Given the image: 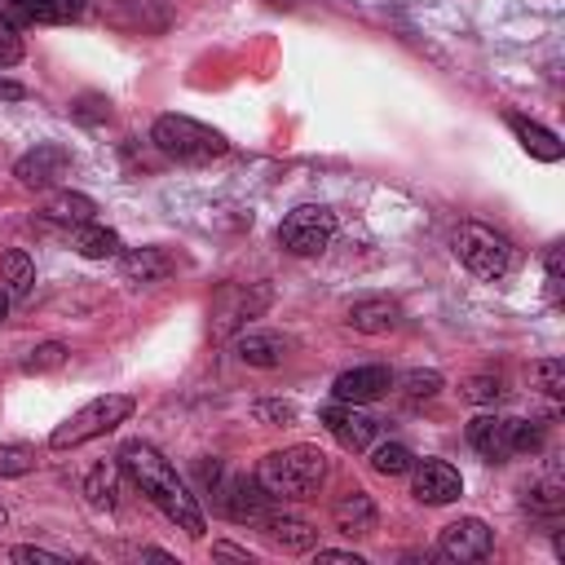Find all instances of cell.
Listing matches in <instances>:
<instances>
[{
	"label": "cell",
	"instance_id": "484cf974",
	"mask_svg": "<svg viewBox=\"0 0 565 565\" xmlns=\"http://www.w3.org/2000/svg\"><path fill=\"white\" fill-rule=\"evenodd\" d=\"M62 363H66V344L62 340H45V344H36L27 359H23V372L40 376V372H58Z\"/></svg>",
	"mask_w": 565,
	"mask_h": 565
},
{
	"label": "cell",
	"instance_id": "f35d334b",
	"mask_svg": "<svg viewBox=\"0 0 565 565\" xmlns=\"http://www.w3.org/2000/svg\"><path fill=\"white\" fill-rule=\"evenodd\" d=\"M0 530H5V508H0Z\"/></svg>",
	"mask_w": 565,
	"mask_h": 565
},
{
	"label": "cell",
	"instance_id": "9c48e42d",
	"mask_svg": "<svg viewBox=\"0 0 565 565\" xmlns=\"http://www.w3.org/2000/svg\"><path fill=\"white\" fill-rule=\"evenodd\" d=\"M411 468H415L411 490H415L419 504H434L438 508V504H455L460 494H464V477L447 460H424V464H411Z\"/></svg>",
	"mask_w": 565,
	"mask_h": 565
},
{
	"label": "cell",
	"instance_id": "e0dca14e",
	"mask_svg": "<svg viewBox=\"0 0 565 565\" xmlns=\"http://www.w3.org/2000/svg\"><path fill=\"white\" fill-rule=\"evenodd\" d=\"M80 0H5V14L18 23H71L80 18Z\"/></svg>",
	"mask_w": 565,
	"mask_h": 565
},
{
	"label": "cell",
	"instance_id": "4dcf8cb0",
	"mask_svg": "<svg viewBox=\"0 0 565 565\" xmlns=\"http://www.w3.org/2000/svg\"><path fill=\"white\" fill-rule=\"evenodd\" d=\"M464 398H468V402H500V398H504V380H500V376H473V380L464 385Z\"/></svg>",
	"mask_w": 565,
	"mask_h": 565
},
{
	"label": "cell",
	"instance_id": "ffe728a7",
	"mask_svg": "<svg viewBox=\"0 0 565 565\" xmlns=\"http://www.w3.org/2000/svg\"><path fill=\"white\" fill-rule=\"evenodd\" d=\"M173 269H177V261L168 252H160V248H137V252L124 256V274L133 282H164Z\"/></svg>",
	"mask_w": 565,
	"mask_h": 565
},
{
	"label": "cell",
	"instance_id": "4316f807",
	"mask_svg": "<svg viewBox=\"0 0 565 565\" xmlns=\"http://www.w3.org/2000/svg\"><path fill=\"white\" fill-rule=\"evenodd\" d=\"M442 385H447V380H442L438 372H406V376H402V393H406L411 402L438 398V393H442Z\"/></svg>",
	"mask_w": 565,
	"mask_h": 565
},
{
	"label": "cell",
	"instance_id": "9a60e30c",
	"mask_svg": "<svg viewBox=\"0 0 565 565\" xmlns=\"http://www.w3.org/2000/svg\"><path fill=\"white\" fill-rule=\"evenodd\" d=\"M288 340H282L278 331H243L235 340V353L248 363V367H282V359H288Z\"/></svg>",
	"mask_w": 565,
	"mask_h": 565
},
{
	"label": "cell",
	"instance_id": "7c38bea8",
	"mask_svg": "<svg viewBox=\"0 0 565 565\" xmlns=\"http://www.w3.org/2000/svg\"><path fill=\"white\" fill-rule=\"evenodd\" d=\"M389 389H393V372L389 367H353V372H340L336 385H331L336 402H359V406L385 398Z\"/></svg>",
	"mask_w": 565,
	"mask_h": 565
},
{
	"label": "cell",
	"instance_id": "8fae6325",
	"mask_svg": "<svg viewBox=\"0 0 565 565\" xmlns=\"http://www.w3.org/2000/svg\"><path fill=\"white\" fill-rule=\"evenodd\" d=\"M217 500H222L226 517H235V522H265L269 517V494L261 490V481L230 477L226 486H217Z\"/></svg>",
	"mask_w": 565,
	"mask_h": 565
},
{
	"label": "cell",
	"instance_id": "d6a6232c",
	"mask_svg": "<svg viewBox=\"0 0 565 565\" xmlns=\"http://www.w3.org/2000/svg\"><path fill=\"white\" fill-rule=\"evenodd\" d=\"M10 561H23V565H66V556H58L49 548H32V543L10 548Z\"/></svg>",
	"mask_w": 565,
	"mask_h": 565
},
{
	"label": "cell",
	"instance_id": "6da1fadb",
	"mask_svg": "<svg viewBox=\"0 0 565 565\" xmlns=\"http://www.w3.org/2000/svg\"><path fill=\"white\" fill-rule=\"evenodd\" d=\"M120 468L137 481V490L147 494V500H151L168 522H177L186 535L203 539L208 522H203L199 500L186 490V481L177 477V468H173V464H168L151 442H128V447L120 451Z\"/></svg>",
	"mask_w": 565,
	"mask_h": 565
},
{
	"label": "cell",
	"instance_id": "d590c367",
	"mask_svg": "<svg viewBox=\"0 0 565 565\" xmlns=\"http://www.w3.org/2000/svg\"><path fill=\"white\" fill-rule=\"evenodd\" d=\"M212 556H230V561H252V556H248V548H235V543H217V548H212Z\"/></svg>",
	"mask_w": 565,
	"mask_h": 565
},
{
	"label": "cell",
	"instance_id": "3957f363",
	"mask_svg": "<svg viewBox=\"0 0 565 565\" xmlns=\"http://www.w3.org/2000/svg\"><path fill=\"white\" fill-rule=\"evenodd\" d=\"M151 141L164 155L181 160V164H208V160H222L230 151V141L217 128H208V124H199L190 115H160Z\"/></svg>",
	"mask_w": 565,
	"mask_h": 565
},
{
	"label": "cell",
	"instance_id": "cb8c5ba5",
	"mask_svg": "<svg viewBox=\"0 0 565 565\" xmlns=\"http://www.w3.org/2000/svg\"><path fill=\"white\" fill-rule=\"evenodd\" d=\"M411 464H415V455L402 442H385V447L372 451V468L380 477H402V473H411Z\"/></svg>",
	"mask_w": 565,
	"mask_h": 565
},
{
	"label": "cell",
	"instance_id": "83f0119b",
	"mask_svg": "<svg viewBox=\"0 0 565 565\" xmlns=\"http://www.w3.org/2000/svg\"><path fill=\"white\" fill-rule=\"evenodd\" d=\"M23 62V36L14 27V18L0 10V66H18Z\"/></svg>",
	"mask_w": 565,
	"mask_h": 565
},
{
	"label": "cell",
	"instance_id": "5bb4252c",
	"mask_svg": "<svg viewBox=\"0 0 565 565\" xmlns=\"http://www.w3.org/2000/svg\"><path fill=\"white\" fill-rule=\"evenodd\" d=\"M468 442H473L477 455L504 464L513 455V419H504V415H477V419H468Z\"/></svg>",
	"mask_w": 565,
	"mask_h": 565
},
{
	"label": "cell",
	"instance_id": "2e32d148",
	"mask_svg": "<svg viewBox=\"0 0 565 565\" xmlns=\"http://www.w3.org/2000/svg\"><path fill=\"white\" fill-rule=\"evenodd\" d=\"M40 217H45L49 226H66V230H76V226H89V222L98 217V203H93L89 194H76V190H58V194L45 203Z\"/></svg>",
	"mask_w": 565,
	"mask_h": 565
},
{
	"label": "cell",
	"instance_id": "4fadbf2b",
	"mask_svg": "<svg viewBox=\"0 0 565 565\" xmlns=\"http://www.w3.org/2000/svg\"><path fill=\"white\" fill-rule=\"evenodd\" d=\"M331 522H336V530H340V535H349V539H363V535H372V530H376L380 513H376V500H372L367 490H349V494H340V500L331 504Z\"/></svg>",
	"mask_w": 565,
	"mask_h": 565
},
{
	"label": "cell",
	"instance_id": "30bf717a",
	"mask_svg": "<svg viewBox=\"0 0 565 565\" xmlns=\"http://www.w3.org/2000/svg\"><path fill=\"white\" fill-rule=\"evenodd\" d=\"M66 168H71V155H66L62 147H53V141H45V147L27 151V155L14 164V177H18L27 190H49V186H58V181L66 177Z\"/></svg>",
	"mask_w": 565,
	"mask_h": 565
},
{
	"label": "cell",
	"instance_id": "ba28073f",
	"mask_svg": "<svg viewBox=\"0 0 565 565\" xmlns=\"http://www.w3.org/2000/svg\"><path fill=\"white\" fill-rule=\"evenodd\" d=\"M438 548H442L447 561H460V565H464V561H486L490 548H494V530H490L481 517H460V522H451V526L442 530Z\"/></svg>",
	"mask_w": 565,
	"mask_h": 565
},
{
	"label": "cell",
	"instance_id": "f546056e",
	"mask_svg": "<svg viewBox=\"0 0 565 565\" xmlns=\"http://www.w3.org/2000/svg\"><path fill=\"white\" fill-rule=\"evenodd\" d=\"M543 447V424L513 419V455H535Z\"/></svg>",
	"mask_w": 565,
	"mask_h": 565
},
{
	"label": "cell",
	"instance_id": "5b68a950",
	"mask_svg": "<svg viewBox=\"0 0 565 565\" xmlns=\"http://www.w3.org/2000/svg\"><path fill=\"white\" fill-rule=\"evenodd\" d=\"M455 256L477 274V278H504L513 269V243L477 222H464L455 230Z\"/></svg>",
	"mask_w": 565,
	"mask_h": 565
},
{
	"label": "cell",
	"instance_id": "7a4b0ae2",
	"mask_svg": "<svg viewBox=\"0 0 565 565\" xmlns=\"http://www.w3.org/2000/svg\"><path fill=\"white\" fill-rule=\"evenodd\" d=\"M331 477V464L318 447H288V451H269L256 468V481L269 500H310L318 486Z\"/></svg>",
	"mask_w": 565,
	"mask_h": 565
},
{
	"label": "cell",
	"instance_id": "7402d4cb",
	"mask_svg": "<svg viewBox=\"0 0 565 565\" xmlns=\"http://www.w3.org/2000/svg\"><path fill=\"white\" fill-rule=\"evenodd\" d=\"M71 248H76L80 256H89V261H111V256H120V235L115 230H102V226H76V239H71Z\"/></svg>",
	"mask_w": 565,
	"mask_h": 565
},
{
	"label": "cell",
	"instance_id": "d6986e66",
	"mask_svg": "<svg viewBox=\"0 0 565 565\" xmlns=\"http://www.w3.org/2000/svg\"><path fill=\"white\" fill-rule=\"evenodd\" d=\"M513 124V133H517V141H522V147L535 155V160H543V164H556L561 160V137L556 133H548L543 124H535V120H522V115H513L508 120Z\"/></svg>",
	"mask_w": 565,
	"mask_h": 565
},
{
	"label": "cell",
	"instance_id": "ac0fdd59",
	"mask_svg": "<svg viewBox=\"0 0 565 565\" xmlns=\"http://www.w3.org/2000/svg\"><path fill=\"white\" fill-rule=\"evenodd\" d=\"M265 535L282 552H310L318 543V530L310 522H301V517H265Z\"/></svg>",
	"mask_w": 565,
	"mask_h": 565
},
{
	"label": "cell",
	"instance_id": "44dd1931",
	"mask_svg": "<svg viewBox=\"0 0 565 565\" xmlns=\"http://www.w3.org/2000/svg\"><path fill=\"white\" fill-rule=\"evenodd\" d=\"M349 327L353 331H367V336H385V331H393L398 327V305L393 301H359L349 310Z\"/></svg>",
	"mask_w": 565,
	"mask_h": 565
},
{
	"label": "cell",
	"instance_id": "f1b7e54d",
	"mask_svg": "<svg viewBox=\"0 0 565 565\" xmlns=\"http://www.w3.org/2000/svg\"><path fill=\"white\" fill-rule=\"evenodd\" d=\"M36 468V451L32 447H0V477H23Z\"/></svg>",
	"mask_w": 565,
	"mask_h": 565
},
{
	"label": "cell",
	"instance_id": "603a6c76",
	"mask_svg": "<svg viewBox=\"0 0 565 565\" xmlns=\"http://www.w3.org/2000/svg\"><path fill=\"white\" fill-rule=\"evenodd\" d=\"M0 282H5V292L10 297H27L32 292V282H36V265L23 248H10L5 256H0Z\"/></svg>",
	"mask_w": 565,
	"mask_h": 565
},
{
	"label": "cell",
	"instance_id": "d4e9b609",
	"mask_svg": "<svg viewBox=\"0 0 565 565\" xmlns=\"http://www.w3.org/2000/svg\"><path fill=\"white\" fill-rule=\"evenodd\" d=\"M85 494L93 508H115V464H98L85 477Z\"/></svg>",
	"mask_w": 565,
	"mask_h": 565
},
{
	"label": "cell",
	"instance_id": "74e56055",
	"mask_svg": "<svg viewBox=\"0 0 565 565\" xmlns=\"http://www.w3.org/2000/svg\"><path fill=\"white\" fill-rule=\"evenodd\" d=\"M5 318H10V292L0 288V323H5Z\"/></svg>",
	"mask_w": 565,
	"mask_h": 565
},
{
	"label": "cell",
	"instance_id": "277c9868",
	"mask_svg": "<svg viewBox=\"0 0 565 565\" xmlns=\"http://www.w3.org/2000/svg\"><path fill=\"white\" fill-rule=\"evenodd\" d=\"M133 406H137V402H133L128 393H102V398L85 402L71 419H62L58 429H53V438H49V447H53V451H76V447H85V442L111 434L115 424H124V419L133 415Z\"/></svg>",
	"mask_w": 565,
	"mask_h": 565
},
{
	"label": "cell",
	"instance_id": "e575fe53",
	"mask_svg": "<svg viewBox=\"0 0 565 565\" xmlns=\"http://www.w3.org/2000/svg\"><path fill=\"white\" fill-rule=\"evenodd\" d=\"M318 561H331V565H363L359 552H336V548H318Z\"/></svg>",
	"mask_w": 565,
	"mask_h": 565
},
{
	"label": "cell",
	"instance_id": "52a82bcc",
	"mask_svg": "<svg viewBox=\"0 0 565 565\" xmlns=\"http://www.w3.org/2000/svg\"><path fill=\"white\" fill-rule=\"evenodd\" d=\"M323 424H327V434L344 447V451H367L376 442V419L359 406V402H331L323 406Z\"/></svg>",
	"mask_w": 565,
	"mask_h": 565
},
{
	"label": "cell",
	"instance_id": "1f68e13d",
	"mask_svg": "<svg viewBox=\"0 0 565 565\" xmlns=\"http://www.w3.org/2000/svg\"><path fill=\"white\" fill-rule=\"evenodd\" d=\"M535 376H539V385H543L552 398L565 393V363H561V359H543V363L535 367Z\"/></svg>",
	"mask_w": 565,
	"mask_h": 565
},
{
	"label": "cell",
	"instance_id": "8992f818",
	"mask_svg": "<svg viewBox=\"0 0 565 565\" xmlns=\"http://www.w3.org/2000/svg\"><path fill=\"white\" fill-rule=\"evenodd\" d=\"M336 235V212L323 208V203H305V208H292L288 217L278 226V243L288 248L292 256H318Z\"/></svg>",
	"mask_w": 565,
	"mask_h": 565
},
{
	"label": "cell",
	"instance_id": "836d02e7",
	"mask_svg": "<svg viewBox=\"0 0 565 565\" xmlns=\"http://www.w3.org/2000/svg\"><path fill=\"white\" fill-rule=\"evenodd\" d=\"M252 415H256L261 424H292V419H297V406H292V402H256Z\"/></svg>",
	"mask_w": 565,
	"mask_h": 565
},
{
	"label": "cell",
	"instance_id": "8d00e7d4",
	"mask_svg": "<svg viewBox=\"0 0 565 565\" xmlns=\"http://www.w3.org/2000/svg\"><path fill=\"white\" fill-rule=\"evenodd\" d=\"M548 282H552V288L561 282V248H552V252H548Z\"/></svg>",
	"mask_w": 565,
	"mask_h": 565
}]
</instances>
